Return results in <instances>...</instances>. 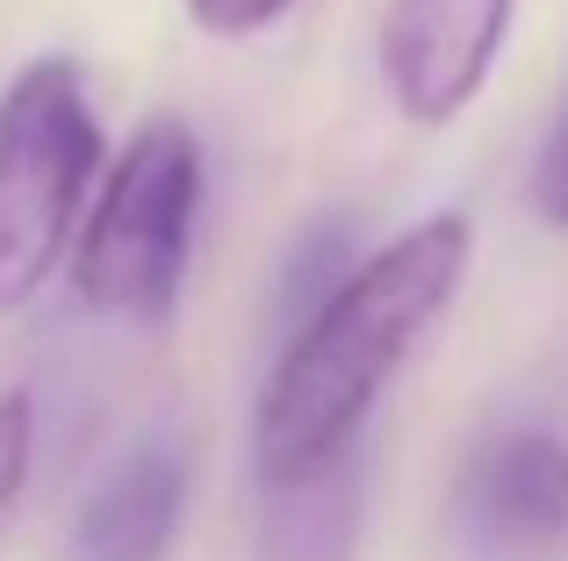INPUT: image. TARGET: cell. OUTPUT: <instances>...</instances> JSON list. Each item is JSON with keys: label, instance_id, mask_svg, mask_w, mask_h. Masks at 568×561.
Instances as JSON below:
<instances>
[{"label": "cell", "instance_id": "obj_1", "mask_svg": "<svg viewBox=\"0 0 568 561\" xmlns=\"http://www.w3.org/2000/svg\"><path fill=\"white\" fill-rule=\"evenodd\" d=\"M475 259V224L460 210H439L367 253L303 324L288 353L274 360L252 410V468L266 482H288L303 468L353 447L382 389L403 375L417 338L454 309Z\"/></svg>", "mask_w": 568, "mask_h": 561}, {"label": "cell", "instance_id": "obj_2", "mask_svg": "<svg viewBox=\"0 0 568 561\" xmlns=\"http://www.w3.org/2000/svg\"><path fill=\"white\" fill-rule=\"evenodd\" d=\"M101 115L72 58H29L0 86V317L37 303L101 181Z\"/></svg>", "mask_w": 568, "mask_h": 561}, {"label": "cell", "instance_id": "obj_3", "mask_svg": "<svg viewBox=\"0 0 568 561\" xmlns=\"http://www.w3.org/2000/svg\"><path fill=\"white\" fill-rule=\"evenodd\" d=\"M202 216V144L181 115H152L101 173L72 238V288L87 309L123 324H166L187 280Z\"/></svg>", "mask_w": 568, "mask_h": 561}, {"label": "cell", "instance_id": "obj_4", "mask_svg": "<svg viewBox=\"0 0 568 561\" xmlns=\"http://www.w3.org/2000/svg\"><path fill=\"white\" fill-rule=\"evenodd\" d=\"M518 0H388L382 80L417 130H446L489 86L511 43Z\"/></svg>", "mask_w": 568, "mask_h": 561}, {"label": "cell", "instance_id": "obj_5", "mask_svg": "<svg viewBox=\"0 0 568 561\" xmlns=\"http://www.w3.org/2000/svg\"><path fill=\"white\" fill-rule=\"evenodd\" d=\"M460 526L504 561H540L568 540V439L504 432L460 476Z\"/></svg>", "mask_w": 568, "mask_h": 561}, {"label": "cell", "instance_id": "obj_6", "mask_svg": "<svg viewBox=\"0 0 568 561\" xmlns=\"http://www.w3.org/2000/svg\"><path fill=\"white\" fill-rule=\"evenodd\" d=\"M187 511V453L181 439H144L101 476V490L72 519V561H166Z\"/></svg>", "mask_w": 568, "mask_h": 561}, {"label": "cell", "instance_id": "obj_7", "mask_svg": "<svg viewBox=\"0 0 568 561\" xmlns=\"http://www.w3.org/2000/svg\"><path fill=\"white\" fill-rule=\"evenodd\" d=\"M361 540V439L288 482H266L260 561H346Z\"/></svg>", "mask_w": 568, "mask_h": 561}, {"label": "cell", "instance_id": "obj_8", "mask_svg": "<svg viewBox=\"0 0 568 561\" xmlns=\"http://www.w3.org/2000/svg\"><path fill=\"white\" fill-rule=\"evenodd\" d=\"M346 274H353V224H346V216H317V224L295 238V253L281 259V288H274L281 317L303 324Z\"/></svg>", "mask_w": 568, "mask_h": 561}, {"label": "cell", "instance_id": "obj_9", "mask_svg": "<svg viewBox=\"0 0 568 561\" xmlns=\"http://www.w3.org/2000/svg\"><path fill=\"white\" fill-rule=\"evenodd\" d=\"M29 447H37V410H29L22 389H8L0 396V540H8L29 490Z\"/></svg>", "mask_w": 568, "mask_h": 561}, {"label": "cell", "instance_id": "obj_10", "mask_svg": "<svg viewBox=\"0 0 568 561\" xmlns=\"http://www.w3.org/2000/svg\"><path fill=\"white\" fill-rule=\"evenodd\" d=\"M526 202H532V216H540V224L568 231V101H561V115H555V123H547L540 152H532Z\"/></svg>", "mask_w": 568, "mask_h": 561}, {"label": "cell", "instance_id": "obj_11", "mask_svg": "<svg viewBox=\"0 0 568 561\" xmlns=\"http://www.w3.org/2000/svg\"><path fill=\"white\" fill-rule=\"evenodd\" d=\"M295 0H187V22L202 37H260L288 14Z\"/></svg>", "mask_w": 568, "mask_h": 561}]
</instances>
